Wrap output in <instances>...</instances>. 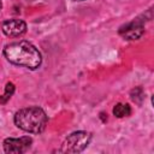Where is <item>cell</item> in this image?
<instances>
[{
	"instance_id": "10",
	"label": "cell",
	"mask_w": 154,
	"mask_h": 154,
	"mask_svg": "<svg viewBox=\"0 0 154 154\" xmlns=\"http://www.w3.org/2000/svg\"><path fill=\"white\" fill-rule=\"evenodd\" d=\"M73 1H84V0H73Z\"/></svg>"
},
{
	"instance_id": "6",
	"label": "cell",
	"mask_w": 154,
	"mask_h": 154,
	"mask_svg": "<svg viewBox=\"0 0 154 154\" xmlns=\"http://www.w3.org/2000/svg\"><path fill=\"white\" fill-rule=\"evenodd\" d=\"M2 32L10 37H19L26 31V24L22 19H8L2 23Z\"/></svg>"
},
{
	"instance_id": "2",
	"label": "cell",
	"mask_w": 154,
	"mask_h": 154,
	"mask_svg": "<svg viewBox=\"0 0 154 154\" xmlns=\"http://www.w3.org/2000/svg\"><path fill=\"white\" fill-rule=\"evenodd\" d=\"M13 120L14 124L23 131L30 134H40L46 129L48 117L41 107L29 106L17 111Z\"/></svg>"
},
{
	"instance_id": "4",
	"label": "cell",
	"mask_w": 154,
	"mask_h": 154,
	"mask_svg": "<svg viewBox=\"0 0 154 154\" xmlns=\"http://www.w3.org/2000/svg\"><path fill=\"white\" fill-rule=\"evenodd\" d=\"M32 143V138L29 136H23L19 138H13V137H8L4 141V150L5 153H10V154H20L26 152Z\"/></svg>"
},
{
	"instance_id": "8",
	"label": "cell",
	"mask_w": 154,
	"mask_h": 154,
	"mask_svg": "<svg viewBox=\"0 0 154 154\" xmlns=\"http://www.w3.org/2000/svg\"><path fill=\"white\" fill-rule=\"evenodd\" d=\"M13 93H14V84L11 83V82H8V83L6 84V87H5L4 94L0 96V102H1V103H5V102L13 95Z\"/></svg>"
},
{
	"instance_id": "3",
	"label": "cell",
	"mask_w": 154,
	"mask_h": 154,
	"mask_svg": "<svg viewBox=\"0 0 154 154\" xmlns=\"http://www.w3.org/2000/svg\"><path fill=\"white\" fill-rule=\"evenodd\" d=\"M91 141V134L88 131H75L69 135L61 144L60 153H81L83 152Z\"/></svg>"
},
{
	"instance_id": "9",
	"label": "cell",
	"mask_w": 154,
	"mask_h": 154,
	"mask_svg": "<svg viewBox=\"0 0 154 154\" xmlns=\"http://www.w3.org/2000/svg\"><path fill=\"white\" fill-rule=\"evenodd\" d=\"M1 8H2V2H1V0H0V11H1Z\"/></svg>"
},
{
	"instance_id": "5",
	"label": "cell",
	"mask_w": 154,
	"mask_h": 154,
	"mask_svg": "<svg viewBox=\"0 0 154 154\" xmlns=\"http://www.w3.org/2000/svg\"><path fill=\"white\" fill-rule=\"evenodd\" d=\"M143 32H144V26L142 19H135L120 26L119 29V35H122L125 40H137L143 35Z\"/></svg>"
},
{
	"instance_id": "1",
	"label": "cell",
	"mask_w": 154,
	"mask_h": 154,
	"mask_svg": "<svg viewBox=\"0 0 154 154\" xmlns=\"http://www.w3.org/2000/svg\"><path fill=\"white\" fill-rule=\"evenodd\" d=\"M4 55L10 63L30 70L37 69L42 63L40 51L32 43L24 40L6 45L4 48Z\"/></svg>"
},
{
	"instance_id": "7",
	"label": "cell",
	"mask_w": 154,
	"mask_h": 154,
	"mask_svg": "<svg viewBox=\"0 0 154 154\" xmlns=\"http://www.w3.org/2000/svg\"><path fill=\"white\" fill-rule=\"evenodd\" d=\"M113 114L117 118H124L129 117L131 114V107L128 103H117L113 107Z\"/></svg>"
}]
</instances>
